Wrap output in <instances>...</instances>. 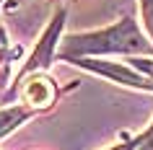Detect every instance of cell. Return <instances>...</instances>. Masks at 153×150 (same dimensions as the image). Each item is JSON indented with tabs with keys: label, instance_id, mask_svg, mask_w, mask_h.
Segmentation results:
<instances>
[{
	"label": "cell",
	"instance_id": "obj_1",
	"mask_svg": "<svg viewBox=\"0 0 153 150\" xmlns=\"http://www.w3.org/2000/svg\"><path fill=\"white\" fill-rule=\"evenodd\" d=\"M148 44L143 41L137 26L125 18L112 29H104V31L96 34H83V36H70L65 41V55H73V52H145Z\"/></svg>",
	"mask_w": 153,
	"mask_h": 150
},
{
	"label": "cell",
	"instance_id": "obj_2",
	"mask_svg": "<svg viewBox=\"0 0 153 150\" xmlns=\"http://www.w3.org/2000/svg\"><path fill=\"white\" fill-rule=\"evenodd\" d=\"M62 18H65V16H62V10H60L55 18H52L49 29L44 31V36L39 39L36 49H34V55L29 57V62H26L24 72H34V70H42V67H47V65H49V55H52L55 41H57V36H60V29H62Z\"/></svg>",
	"mask_w": 153,
	"mask_h": 150
},
{
	"label": "cell",
	"instance_id": "obj_3",
	"mask_svg": "<svg viewBox=\"0 0 153 150\" xmlns=\"http://www.w3.org/2000/svg\"><path fill=\"white\" fill-rule=\"evenodd\" d=\"M83 67H88L94 72H101L106 78L117 80V83H127V86H135V88H153V80L148 75H137L135 70H130V67H122L117 62H94V60H86L81 62Z\"/></svg>",
	"mask_w": 153,
	"mask_h": 150
},
{
	"label": "cell",
	"instance_id": "obj_4",
	"mask_svg": "<svg viewBox=\"0 0 153 150\" xmlns=\"http://www.w3.org/2000/svg\"><path fill=\"white\" fill-rule=\"evenodd\" d=\"M21 96H24V101L31 103V106H49L52 98H55L52 80L44 78V75H31V78L24 83V88H21Z\"/></svg>",
	"mask_w": 153,
	"mask_h": 150
},
{
	"label": "cell",
	"instance_id": "obj_5",
	"mask_svg": "<svg viewBox=\"0 0 153 150\" xmlns=\"http://www.w3.org/2000/svg\"><path fill=\"white\" fill-rule=\"evenodd\" d=\"M24 119H26V111L24 109H3V111H0V137L8 134V132H13Z\"/></svg>",
	"mask_w": 153,
	"mask_h": 150
},
{
	"label": "cell",
	"instance_id": "obj_6",
	"mask_svg": "<svg viewBox=\"0 0 153 150\" xmlns=\"http://www.w3.org/2000/svg\"><path fill=\"white\" fill-rule=\"evenodd\" d=\"M140 10H143V21L148 34L153 36V0H140Z\"/></svg>",
	"mask_w": 153,
	"mask_h": 150
},
{
	"label": "cell",
	"instance_id": "obj_7",
	"mask_svg": "<svg viewBox=\"0 0 153 150\" xmlns=\"http://www.w3.org/2000/svg\"><path fill=\"white\" fill-rule=\"evenodd\" d=\"M137 150H153V127L148 129V134H145L143 140L137 142Z\"/></svg>",
	"mask_w": 153,
	"mask_h": 150
},
{
	"label": "cell",
	"instance_id": "obj_8",
	"mask_svg": "<svg viewBox=\"0 0 153 150\" xmlns=\"http://www.w3.org/2000/svg\"><path fill=\"white\" fill-rule=\"evenodd\" d=\"M132 148H135V145H114L112 150H132Z\"/></svg>",
	"mask_w": 153,
	"mask_h": 150
}]
</instances>
